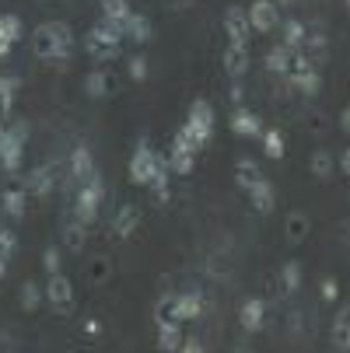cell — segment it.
<instances>
[{
    "instance_id": "obj_1",
    "label": "cell",
    "mask_w": 350,
    "mask_h": 353,
    "mask_svg": "<svg viewBox=\"0 0 350 353\" xmlns=\"http://www.w3.org/2000/svg\"><path fill=\"white\" fill-rule=\"evenodd\" d=\"M70 49H74V46H67V42L60 39L57 21L39 25L35 35H32V53H35V60H42V63H67Z\"/></svg>"
},
{
    "instance_id": "obj_2",
    "label": "cell",
    "mask_w": 350,
    "mask_h": 353,
    "mask_svg": "<svg viewBox=\"0 0 350 353\" xmlns=\"http://www.w3.org/2000/svg\"><path fill=\"white\" fill-rule=\"evenodd\" d=\"M123 28L119 25H113V21H98L88 35H84V46H88V53L95 57V60H113V57H119V42H123Z\"/></svg>"
},
{
    "instance_id": "obj_3",
    "label": "cell",
    "mask_w": 350,
    "mask_h": 353,
    "mask_svg": "<svg viewBox=\"0 0 350 353\" xmlns=\"http://www.w3.org/2000/svg\"><path fill=\"white\" fill-rule=\"evenodd\" d=\"M102 196H106V185H102V175H91L88 182H81L77 185V192H74V217H81L88 228L98 221V207H102Z\"/></svg>"
},
{
    "instance_id": "obj_4",
    "label": "cell",
    "mask_w": 350,
    "mask_h": 353,
    "mask_svg": "<svg viewBox=\"0 0 350 353\" xmlns=\"http://www.w3.org/2000/svg\"><path fill=\"white\" fill-rule=\"evenodd\" d=\"M25 137H28V123H14V126L0 130V165H4L8 175H18V168H21Z\"/></svg>"
},
{
    "instance_id": "obj_5",
    "label": "cell",
    "mask_w": 350,
    "mask_h": 353,
    "mask_svg": "<svg viewBox=\"0 0 350 353\" xmlns=\"http://www.w3.org/2000/svg\"><path fill=\"white\" fill-rule=\"evenodd\" d=\"M182 130L193 137L196 147H207L211 143V137H214V109L204 102V98L189 105V116H186V126Z\"/></svg>"
},
{
    "instance_id": "obj_6",
    "label": "cell",
    "mask_w": 350,
    "mask_h": 353,
    "mask_svg": "<svg viewBox=\"0 0 350 353\" xmlns=\"http://www.w3.org/2000/svg\"><path fill=\"white\" fill-rule=\"evenodd\" d=\"M155 168H158V150L147 143V137H140L137 147H133V158H130V182H137V185H151Z\"/></svg>"
},
{
    "instance_id": "obj_7",
    "label": "cell",
    "mask_w": 350,
    "mask_h": 353,
    "mask_svg": "<svg viewBox=\"0 0 350 353\" xmlns=\"http://www.w3.org/2000/svg\"><path fill=\"white\" fill-rule=\"evenodd\" d=\"M46 301H49V308H53L57 315H70L74 312V283L60 273H49L46 280Z\"/></svg>"
},
{
    "instance_id": "obj_8",
    "label": "cell",
    "mask_w": 350,
    "mask_h": 353,
    "mask_svg": "<svg viewBox=\"0 0 350 353\" xmlns=\"http://www.w3.org/2000/svg\"><path fill=\"white\" fill-rule=\"evenodd\" d=\"M196 150H200V147L193 143V137H189L186 130H179L175 140H172V150H168V161H172V172H175V175H189V172H193Z\"/></svg>"
},
{
    "instance_id": "obj_9",
    "label": "cell",
    "mask_w": 350,
    "mask_h": 353,
    "mask_svg": "<svg viewBox=\"0 0 350 353\" xmlns=\"http://www.w3.org/2000/svg\"><path fill=\"white\" fill-rule=\"evenodd\" d=\"M95 172H98V168H95V161H91V150H88V147H74L70 158H67V182H70V185H81V182H88Z\"/></svg>"
},
{
    "instance_id": "obj_10",
    "label": "cell",
    "mask_w": 350,
    "mask_h": 353,
    "mask_svg": "<svg viewBox=\"0 0 350 353\" xmlns=\"http://www.w3.org/2000/svg\"><path fill=\"white\" fill-rule=\"evenodd\" d=\"M231 133H238L242 140H260L263 137V123L249 105H238L231 112Z\"/></svg>"
},
{
    "instance_id": "obj_11",
    "label": "cell",
    "mask_w": 350,
    "mask_h": 353,
    "mask_svg": "<svg viewBox=\"0 0 350 353\" xmlns=\"http://www.w3.org/2000/svg\"><path fill=\"white\" fill-rule=\"evenodd\" d=\"M25 189H28V196H49L57 189V165H39V168H32L28 175H25Z\"/></svg>"
},
{
    "instance_id": "obj_12",
    "label": "cell",
    "mask_w": 350,
    "mask_h": 353,
    "mask_svg": "<svg viewBox=\"0 0 350 353\" xmlns=\"http://www.w3.org/2000/svg\"><path fill=\"white\" fill-rule=\"evenodd\" d=\"M245 14H249V25H253V32H273L277 21H280L273 0H256V4L249 8Z\"/></svg>"
},
{
    "instance_id": "obj_13",
    "label": "cell",
    "mask_w": 350,
    "mask_h": 353,
    "mask_svg": "<svg viewBox=\"0 0 350 353\" xmlns=\"http://www.w3.org/2000/svg\"><path fill=\"white\" fill-rule=\"evenodd\" d=\"M263 319H266L263 301H260V297H245L242 308H238V325H242L245 332H260V329H263Z\"/></svg>"
},
{
    "instance_id": "obj_14",
    "label": "cell",
    "mask_w": 350,
    "mask_h": 353,
    "mask_svg": "<svg viewBox=\"0 0 350 353\" xmlns=\"http://www.w3.org/2000/svg\"><path fill=\"white\" fill-rule=\"evenodd\" d=\"M28 210V189H4L0 192V214L11 221H25Z\"/></svg>"
},
{
    "instance_id": "obj_15",
    "label": "cell",
    "mask_w": 350,
    "mask_h": 353,
    "mask_svg": "<svg viewBox=\"0 0 350 353\" xmlns=\"http://www.w3.org/2000/svg\"><path fill=\"white\" fill-rule=\"evenodd\" d=\"M224 32H228V39H231V42H242V46H249V35H253V25H249V14H245L242 8H228V14H224Z\"/></svg>"
},
{
    "instance_id": "obj_16",
    "label": "cell",
    "mask_w": 350,
    "mask_h": 353,
    "mask_svg": "<svg viewBox=\"0 0 350 353\" xmlns=\"http://www.w3.org/2000/svg\"><path fill=\"white\" fill-rule=\"evenodd\" d=\"M249 203H253L256 214H273V210H277V192H273V185H270L266 175H263L253 189H249Z\"/></svg>"
},
{
    "instance_id": "obj_17",
    "label": "cell",
    "mask_w": 350,
    "mask_h": 353,
    "mask_svg": "<svg viewBox=\"0 0 350 353\" xmlns=\"http://www.w3.org/2000/svg\"><path fill=\"white\" fill-rule=\"evenodd\" d=\"M60 231H64V245L70 248V252H81L84 248V241H88V224L81 221V217H74V210L64 217V224H60Z\"/></svg>"
},
{
    "instance_id": "obj_18",
    "label": "cell",
    "mask_w": 350,
    "mask_h": 353,
    "mask_svg": "<svg viewBox=\"0 0 350 353\" xmlns=\"http://www.w3.org/2000/svg\"><path fill=\"white\" fill-rule=\"evenodd\" d=\"M137 228H140V210H137L133 203L116 207V214H113V234H116V238H130Z\"/></svg>"
},
{
    "instance_id": "obj_19",
    "label": "cell",
    "mask_w": 350,
    "mask_h": 353,
    "mask_svg": "<svg viewBox=\"0 0 350 353\" xmlns=\"http://www.w3.org/2000/svg\"><path fill=\"white\" fill-rule=\"evenodd\" d=\"M175 315H179V322L200 319V315H204V294H196V290L175 294Z\"/></svg>"
},
{
    "instance_id": "obj_20",
    "label": "cell",
    "mask_w": 350,
    "mask_h": 353,
    "mask_svg": "<svg viewBox=\"0 0 350 353\" xmlns=\"http://www.w3.org/2000/svg\"><path fill=\"white\" fill-rule=\"evenodd\" d=\"M309 231H312V221L302 210H294V214L284 217V238H287V245H302L309 238Z\"/></svg>"
},
{
    "instance_id": "obj_21",
    "label": "cell",
    "mask_w": 350,
    "mask_h": 353,
    "mask_svg": "<svg viewBox=\"0 0 350 353\" xmlns=\"http://www.w3.org/2000/svg\"><path fill=\"white\" fill-rule=\"evenodd\" d=\"M260 179H263V172H260V161H256V158H238V161H235V185H238L242 192H249Z\"/></svg>"
},
{
    "instance_id": "obj_22",
    "label": "cell",
    "mask_w": 350,
    "mask_h": 353,
    "mask_svg": "<svg viewBox=\"0 0 350 353\" xmlns=\"http://www.w3.org/2000/svg\"><path fill=\"white\" fill-rule=\"evenodd\" d=\"M147 189H151L162 203L172 196V161L165 154H158V168H155V179H151V185H147Z\"/></svg>"
},
{
    "instance_id": "obj_23",
    "label": "cell",
    "mask_w": 350,
    "mask_h": 353,
    "mask_svg": "<svg viewBox=\"0 0 350 353\" xmlns=\"http://www.w3.org/2000/svg\"><path fill=\"white\" fill-rule=\"evenodd\" d=\"M224 70L238 81V77H245V70H249V49L242 46V42H231L228 49H224Z\"/></svg>"
},
{
    "instance_id": "obj_24",
    "label": "cell",
    "mask_w": 350,
    "mask_h": 353,
    "mask_svg": "<svg viewBox=\"0 0 350 353\" xmlns=\"http://www.w3.org/2000/svg\"><path fill=\"white\" fill-rule=\"evenodd\" d=\"M84 91L91 98H109V94H116V77L106 74V70H95V74L84 77Z\"/></svg>"
},
{
    "instance_id": "obj_25",
    "label": "cell",
    "mask_w": 350,
    "mask_h": 353,
    "mask_svg": "<svg viewBox=\"0 0 350 353\" xmlns=\"http://www.w3.org/2000/svg\"><path fill=\"white\" fill-rule=\"evenodd\" d=\"M113 280V259L109 256H91L88 263V283L91 287H106Z\"/></svg>"
},
{
    "instance_id": "obj_26",
    "label": "cell",
    "mask_w": 350,
    "mask_h": 353,
    "mask_svg": "<svg viewBox=\"0 0 350 353\" xmlns=\"http://www.w3.org/2000/svg\"><path fill=\"white\" fill-rule=\"evenodd\" d=\"M14 91H18V77L0 74V123H8V116L14 109Z\"/></svg>"
},
{
    "instance_id": "obj_27",
    "label": "cell",
    "mask_w": 350,
    "mask_h": 353,
    "mask_svg": "<svg viewBox=\"0 0 350 353\" xmlns=\"http://www.w3.org/2000/svg\"><path fill=\"white\" fill-rule=\"evenodd\" d=\"M291 57H294L291 46H284V42L273 46L270 53H266V70H270V74H287V70H291Z\"/></svg>"
},
{
    "instance_id": "obj_28",
    "label": "cell",
    "mask_w": 350,
    "mask_h": 353,
    "mask_svg": "<svg viewBox=\"0 0 350 353\" xmlns=\"http://www.w3.org/2000/svg\"><path fill=\"white\" fill-rule=\"evenodd\" d=\"M333 346L350 350V305L343 312H336V319H333Z\"/></svg>"
},
{
    "instance_id": "obj_29",
    "label": "cell",
    "mask_w": 350,
    "mask_h": 353,
    "mask_svg": "<svg viewBox=\"0 0 350 353\" xmlns=\"http://www.w3.org/2000/svg\"><path fill=\"white\" fill-rule=\"evenodd\" d=\"M130 14H133V11H130L126 0H102V18L113 21V25H119L123 32H126V18H130Z\"/></svg>"
},
{
    "instance_id": "obj_30",
    "label": "cell",
    "mask_w": 350,
    "mask_h": 353,
    "mask_svg": "<svg viewBox=\"0 0 350 353\" xmlns=\"http://www.w3.org/2000/svg\"><path fill=\"white\" fill-rule=\"evenodd\" d=\"M42 301H46V290H42L35 280H25V283H21V312H28V315L39 312Z\"/></svg>"
},
{
    "instance_id": "obj_31",
    "label": "cell",
    "mask_w": 350,
    "mask_h": 353,
    "mask_svg": "<svg viewBox=\"0 0 350 353\" xmlns=\"http://www.w3.org/2000/svg\"><path fill=\"white\" fill-rule=\"evenodd\" d=\"M287 81L302 91V94H319V88H322V77L309 67V70H302V74H287Z\"/></svg>"
},
{
    "instance_id": "obj_32",
    "label": "cell",
    "mask_w": 350,
    "mask_h": 353,
    "mask_svg": "<svg viewBox=\"0 0 350 353\" xmlns=\"http://www.w3.org/2000/svg\"><path fill=\"white\" fill-rule=\"evenodd\" d=\"M263 150H266V158H273V161H280L284 154H287V143H284V133L280 130H263Z\"/></svg>"
},
{
    "instance_id": "obj_33",
    "label": "cell",
    "mask_w": 350,
    "mask_h": 353,
    "mask_svg": "<svg viewBox=\"0 0 350 353\" xmlns=\"http://www.w3.org/2000/svg\"><path fill=\"white\" fill-rule=\"evenodd\" d=\"M158 346H162L165 353L182 350V322H175V325H158Z\"/></svg>"
},
{
    "instance_id": "obj_34",
    "label": "cell",
    "mask_w": 350,
    "mask_h": 353,
    "mask_svg": "<svg viewBox=\"0 0 350 353\" xmlns=\"http://www.w3.org/2000/svg\"><path fill=\"white\" fill-rule=\"evenodd\" d=\"M309 168H312V175H315V179H329V175L336 172V161H333L329 150H315L312 161H309Z\"/></svg>"
},
{
    "instance_id": "obj_35",
    "label": "cell",
    "mask_w": 350,
    "mask_h": 353,
    "mask_svg": "<svg viewBox=\"0 0 350 353\" xmlns=\"http://www.w3.org/2000/svg\"><path fill=\"white\" fill-rule=\"evenodd\" d=\"M126 35L133 42H147V39H151V25H147V18L144 14H130L126 18Z\"/></svg>"
},
{
    "instance_id": "obj_36",
    "label": "cell",
    "mask_w": 350,
    "mask_h": 353,
    "mask_svg": "<svg viewBox=\"0 0 350 353\" xmlns=\"http://www.w3.org/2000/svg\"><path fill=\"white\" fill-rule=\"evenodd\" d=\"M155 322L158 325H175L179 315H175V297H162L158 305H155Z\"/></svg>"
},
{
    "instance_id": "obj_37",
    "label": "cell",
    "mask_w": 350,
    "mask_h": 353,
    "mask_svg": "<svg viewBox=\"0 0 350 353\" xmlns=\"http://www.w3.org/2000/svg\"><path fill=\"white\" fill-rule=\"evenodd\" d=\"M0 39H4L8 46H14L21 39V21L14 14H0Z\"/></svg>"
},
{
    "instance_id": "obj_38",
    "label": "cell",
    "mask_w": 350,
    "mask_h": 353,
    "mask_svg": "<svg viewBox=\"0 0 350 353\" xmlns=\"http://www.w3.org/2000/svg\"><path fill=\"white\" fill-rule=\"evenodd\" d=\"M280 287H284L287 294H294L298 287H302V266H298V263H284V270H280Z\"/></svg>"
},
{
    "instance_id": "obj_39",
    "label": "cell",
    "mask_w": 350,
    "mask_h": 353,
    "mask_svg": "<svg viewBox=\"0 0 350 353\" xmlns=\"http://www.w3.org/2000/svg\"><path fill=\"white\" fill-rule=\"evenodd\" d=\"M305 25L302 21H287L284 25V46H291V49H302V42H305Z\"/></svg>"
},
{
    "instance_id": "obj_40",
    "label": "cell",
    "mask_w": 350,
    "mask_h": 353,
    "mask_svg": "<svg viewBox=\"0 0 350 353\" xmlns=\"http://www.w3.org/2000/svg\"><path fill=\"white\" fill-rule=\"evenodd\" d=\"M14 252H18V234L14 231H8V228H0V256H14Z\"/></svg>"
},
{
    "instance_id": "obj_41",
    "label": "cell",
    "mask_w": 350,
    "mask_h": 353,
    "mask_svg": "<svg viewBox=\"0 0 350 353\" xmlns=\"http://www.w3.org/2000/svg\"><path fill=\"white\" fill-rule=\"evenodd\" d=\"M42 266H46V273H60V248L57 245L42 252Z\"/></svg>"
},
{
    "instance_id": "obj_42",
    "label": "cell",
    "mask_w": 350,
    "mask_h": 353,
    "mask_svg": "<svg viewBox=\"0 0 350 353\" xmlns=\"http://www.w3.org/2000/svg\"><path fill=\"white\" fill-rule=\"evenodd\" d=\"M319 294H322L326 305H333V301H340V283H336L333 276H326V280H322V287H319Z\"/></svg>"
},
{
    "instance_id": "obj_43",
    "label": "cell",
    "mask_w": 350,
    "mask_h": 353,
    "mask_svg": "<svg viewBox=\"0 0 350 353\" xmlns=\"http://www.w3.org/2000/svg\"><path fill=\"white\" fill-rule=\"evenodd\" d=\"M130 77L133 81H147V60L144 57H133L130 60Z\"/></svg>"
},
{
    "instance_id": "obj_44",
    "label": "cell",
    "mask_w": 350,
    "mask_h": 353,
    "mask_svg": "<svg viewBox=\"0 0 350 353\" xmlns=\"http://www.w3.org/2000/svg\"><path fill=\"white\" fill-rule=\"evenodd\" d=\"M81 329H84V336H88V339H98V336H102V322H98V319H84V325H81Z\"/></svg>"
},
{
    "instance_id": "obj_45",
    "label": "cell",
    "mask_w": 350,
    "mask_h": 353,
    "mask_svg": "<svg viewBox=\"0 0 350 353\" xmlns=\"http://www.w3.org/2000/svg\"><path fill=\"white\" fill-rule=\"evenodd\" d=\"M182 350L186 353H200V350H204V339H182Z\"/></svg>"
},
{
    "instance_id": "obj_46",
    "label": "cell",
    "mask_w": 350,
    "mask_h": 353,
    "mask_svg": "<svg viewBox=\"0 0 350 353\" xmlns=\"http://www.w3.org/2000/svg\"><path fill=\"white\" fill-rule=\"evenodd\" d=\"M336 165H340V172H343V175L350 179V147H347L343 154H340V161H336Z\"/></svg>"
},
{
    "instance_id": "obj_47",
    "label": "cell",
    "mask_w": 350,
    "mask_h": 353,
    "mask_svg": "<svg viewBox=\"0 0 350 353\" xmlns=\"http://www.w3.org/2000/svg\"><path fill=\"white\" fill-rule=\"evenodd\" d=\"M340 126H343V133H350V105L340 112Z\"/></svg>"
},
{
    "instance_id": "obj_48",
    "label": "cell",
    "mask_w": 350,
    "mask_h": 353,
    "mask_svg": "<svg viewBox=\"0 0 350 353\" xmlns=\"http://www.w3.org/2000/svg\"><path fill=\"white\" fill-rule=\"evenodd\" d=\"M8 276V256H0V280Z\"/></svg>"
},
{
    "instance_id": "obj_49",
    "label": "cell",
    "mask_w": 350,
    "mask_h": 353,
    "mask_svg": "<svg viewBox=\"0 0 350 353\" xmlns=\"http://www.w3.org/2000/svg\"><path fill=\"white\" fill-rule=\"evenodd\" d=\"M273 4H291V0H273Z\"/></svg>"
},
{
    "instance_id": "obj_50",
    "label": "cell",
    "mask_w": 350,
    "mask_h": 353,
    "mask_svg": "<svg viewBox=\"0 0 350 353\" xmlns=\"http://www.w3.org/2000/svg\"><path fill=\"white\" fill-rule=\"evenodd\" d=\"M175 4H193V0H175Z\"/></svg>"
},
{
    "instance_id": "obj_51",
    "label": "cell",
    "mask_w": 350,
    "mask_h": 353,
    "mask_svg": "<svg viewBox=\"0 0 350 353\" xmlns=\"http://www.w3.org/2000/svg\"><path fill=\"white\" fill-rule=\"evenodd\" d=\"M343 4H347V11H350V0H343Z\"/></svg>"
},
{
    "instance_id": "obj_52",
    "label": "cell",
    "mask_w": 350,
    "mask_h": 353,
    "mask_svg": "<svg viewBox=\"0 0 350 353\" xmlns=\"http://www.w3.org/2000/svg\"><path fill=\"white\" fill-rule=\"evenodd\" d=\"M0 221H4V214H0ZM0 228H4V224H0Z\"/></svg>"
},
{
    "instance_id": "obj_53",
    "label": "cell",
    "mask_w": 350,
    "mask_h": 353,
    "mask_svg": "<svg viewBox=\"0 0 350 353\" xmlns=\"http://www.w3.org/2000/svg\"><path fill=\"white\" fill-rule=\"evenodd\" d=\"M0 172H4V165H0Z\"/></svg>"
}]
</instances>
